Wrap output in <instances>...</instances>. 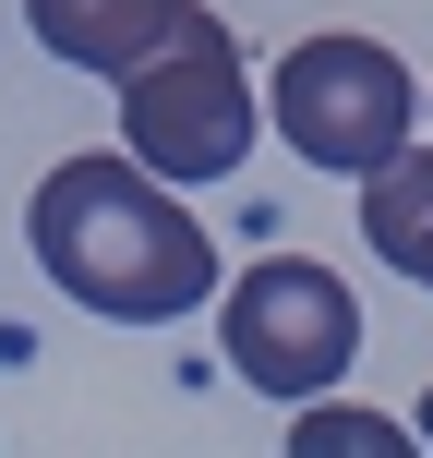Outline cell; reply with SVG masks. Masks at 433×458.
Listing matches in <instances>:
<instances>
[{
	"label": "cell",
	"instance_id": "6da1fadb",
	"mask_svg": "<svg viewBox=\"0 0 433 458\" xmlns=\"http://www.w3.org/2000/svg\"><path fill=\"white\" fill-rule=\"evenodd\" d=\"M24 242L85 314L109 326H169L205 314L217 290V242L205 217H181V182H157L145 157H61L24 206Z\"/></svg>",
	"mask_w": 433,
	"mask_h": 458
},
{
	"label": "cell",
	"instance_id": "7a4b0ae2",
	"mask_svg": "<svg viewBox=\"0 0 433 458\" xmlns=\"http://www.w3.org/2000/svg\"><path fill=\"white\" fill-rule=\"evenodd\" d=\"M121 85V157H145L157 182H229L253 157V72H241V37L217 13H169V37L145 61L109 72Z\"/></svg>",
	"mask_w": 433,
	"mask_h": 458
},
{
	"label": "cell",
	"instance_id": "3957f363",
	"mask_svg": "<svg viewBox=\"0 0 433 458\" xmlns=\"http://www.w3.org/2000/svg\"><path fill=\"white\" fill-rule=\"evenodd\" d=\"M217 350H229V374H241L253 398H325L362 362V301H349V277L313 266V253H265V266L229 277Z\"/></svg>",
	"mask_w": 433,
	"mask_h": 458
},
{
	"label": "cell",
	"instance_id": "277c9868",
	"mask_svg": "<svg viewBox=\"0 0 433 458\" xmlns=\"http://www.w3.org/2000/svg\"><path fill=\"white\" fill-rule=\"evenodd\" d=\"M265 109H277V133L313 169H337V182H362L373 157H397V145L421 133V85H410V61H397L386 37H301L289 61H277Z\"/></svg>",
	"mask_w": 433,
	"mask_h": 458
},
{
	"label": "cell",
	"instance_id": "5b68a950",
	"mask_svg": "<svg viewBox=\"0 0 433 458\" xmlns=\"http://www.w3.org/2000/svg\"><path fill=\"white\" fill-rule=\"evenodd\" d=\"M169 13H181V0H24L37 48H48V61H72V72H121V61H145V48L169 37Z\"/></svg>",
	"mask_w": 433,
	"mask_h": 458
},
{
	"label": "cell",
	"instance_id": "8992f818",
	"mask_svg": "<svg viewBox=\"0 0 433 458\" xmlns=\"http://www.w3.org/2000/svg\"><path fill=\"white\" fill-rule=\"evenodd\" d=\"M362 242L386 253L397 277L433 290V157H421V145H397V157L362 169Z\"/></svg>",
	"mask_w": 433,
	"mask_h": 458
},
{
	"label": "cell",
	"instance_id": "52a82bcc",
	"mask_svg": "<svg viewBox=\"0 0 433 458\" xmlns=\"http://www.w3.org/2000/svg\"><path fill=\"white\" fill-rule=\"evenodd\" d=\"M301 411V398H289ZM289 458H410V435H397L386 411H301L289 422Z\"/></svg>",
	"mask_w": 433,
	"mask_h": 458
},
{
	"label": "cell",
	"instance_id": "ba28073f",
	"mask_svg": "<svg viewBox=\"0 0 433 458\" xmlns=\"http://www.w3.org/2000/svg\"><path fill=\"white\" fill-rule=\"evenodd\" d=\"M421 446H433V386H421Z\"/></svg>",
	"mask_w": 433,
	"mask_h": 458
},
{
	"label": "cell",
	"instance_id": "9c48e42d",
	"mask_svg": "<svg viewBox=\"0 0 433 458\" xmlns=\"http://www.w3.org/2000/svg\"><path fill=\"white\" fill-rule=\"evenodd\" d=\"M421 121H433V97H421Z\"/></svg>",
	"mask_w": 433,
	"mask_h": 458
}]
</instances>
